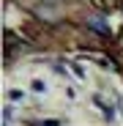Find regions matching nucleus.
<instances>
[{
    "label": "nucleus",
    "mask_w": 123,
    "mask_h": 126,
    "mask_svg": "<svg viewBox=\"0 0 123 126\" xmlns=\"http://www.w3.org/2000/svg\"><path fill=\"white\" fill-rule=\"evenodd\" d=\"M93 30H98V33H109V28H107V22H104V16H90V22H88Z\"/></svg>",
    "instance_id": "1"
},
{
    "label": "nucleus",
    "mask_w": 123,
    "mask_h": 126,
    "mask_svg": "<svg viewBox=\"0 0 123 126\" xmlns=\"http://www.w3.org/2000/svg\"><path fill=\"white\" fill-rule=\"evenodd\" d=\"M36 126H57L55 121H47V123H36Z\"/></svg>",
    "instance_id": "2"
}]
</instances>
